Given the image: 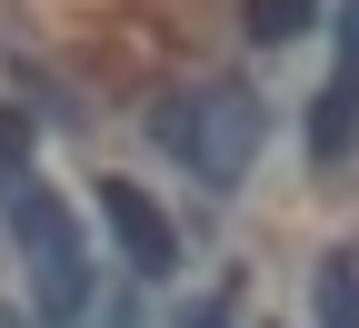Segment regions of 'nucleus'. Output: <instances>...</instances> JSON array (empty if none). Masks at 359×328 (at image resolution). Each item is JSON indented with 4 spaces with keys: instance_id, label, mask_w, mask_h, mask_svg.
<instances>
[{
    "instance_id": "obj_1",
    "label": "nucleus",
    "mask_w": 359,
    "mask_h": 328,
    "mask_svg": "<svg viewBox=\"0 0 359 328\" xmlns=\"http://www.w3.org/2000/svg\"><path fill=\"white\" fill-rule=\"evenodd\" d=\"M160 150L200 179V190H240L250 159H259V100L240 80H200V90H170V100L150 110Z\"/></svg>"
},
{
    "instance_id": "obj_2",
    "label": "nucleus",
    "mask_w": 359,
    "mask_h": 328,
    "mask_svg": "<svg viewBox=\"0 0 359 328\" xmlns=\"http://www.w3.org/2000/svg\"><path fill=\"white\" fill-rule=\"evenodd\" d=\"M0 209H11V249H20V278H30L40 318H80L90 308V239L60 209V190L20 169V179H0Z\"/></svg>"
},
{
    "instance_id": "obj_3",
    "label": "nucleus",
    "mask_w": 359,
    "mask_h": 328,
    "mask_svg": "<svg viewBox=\"0 0 359 328\" xmlns=\"http://www.w3.org/2000/svg\"><path fill=\"white\" fill-rule=\"evenodd\" d=\"M359 150V0H349V40H339V70L330 90L309 100V169H339Z\"/></svg>"
},
{
    "instance_id": "obj_4",
    "label": "nucleus",
    "mask_w": 359,
    "mask_h": 328,
    "mask_svg": "<svg viewBox=\"0 0 359 328\" xmlns=\"http://www.w3.org/2000/svg\"><path fill=\"white\" fill-rule=\"evenodd\" d=\"M100 219H110L120 259L140 269V278H170V269H180V239H170V219L150 209V190H130V179H100Z\"/></svg>"
},
{
    "instance_id": "obj_5",
    "label": "nucleus",
    "mask_w": 359,
    "mask_h": 328,
    "mask_svg": "<svg viewBox=\"0 0 359 328\" xmlns=\"http://www.w3.org/2000/svg\"><path fill=\"white\" fill-rule=\"evenodd\" d=\"M309 308H320V328H359V249H330V259H320Z\"/></svg>"
},
{
    "instance_id": "obj_6",
    "label": "nucleus",
    "mask_w": 359,
    "mask_h": 328,
    "mask_svg": "<svg viewBox=\"0 0 359 328\" xmlns=\"http://www.w3.org/2000/svg\"><path fill=\"white\" fill-rule=\"evenodd\" d=\"M320 0H250V40H299Z\"/></svg>"
},
{
    "instance_id": "obj_7",
    "label": "nucleus",
    "mask_w": 359,
    "mask_h": 328,
    "mask_svg": "<svg viewBox=\"0 0 359 328\" xmlns=\"http://www.w3.org/2000/svg\"><path fill=\"white\" fill-rule=\"evenodd\" d=\"M30 169V129H11V120H0V179H20Z\"/></svg>"
},
{
    "instance_id": "obj_8",
    "label": "nucleus",
    "mask_w": 359,
    "mask_h": 328,
    "mask_svg": "<svg viewBox=\"0 0 359 328\" xmlns=\"http://www.w3.org/2000/svg\"><path fill=\"white\" fill-rule=\"evenodd\" d=\"M180 328H230V299H190V318Z\"/></svg>"
},
{
    "instance_id": "obj_9",
    "label": "nucleus",
    "mask_w": 359,
    "mask_h": 328,
    "mask_svg": "<svg viewBox=\"0 0 359 328\" xmlns=\"http://www.w3.org/2000/svg\"><path fill=\"white\" fill-rule=\"evenodd\" d=\"M0 328H30V318H20V308H0Z\"/></svg>"
}]
</instances>
